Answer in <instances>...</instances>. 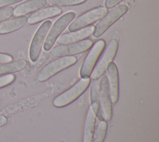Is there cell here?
<instances>
[{"instance_id": "14", "label": "cell", "mask_w": 159, "mask_h": 142, "mask_svg": "<svg viewBox=\"0 0 159 142\" xmlns=\"http://www.w3.org/2000/svg\"><path fill=\"white\" fill-rule=\"evenodd\" d=\"M62 12L61 9L56 6H49L32 14L28 18L29 24H37L44 19L58 16Z\"/></svg>"}, {"instance_id": "21", "label": "cell", "mask_w": 159, "mask_h": 142, "mask_svg": "<svg viewBox=\"0 0 159 142\" xmlns=\"http://www.w3.org/2000/svg\"><path fill=\"white\" fill-rule=\"evenodd\" d=\"M14 8L12 7H7L0 9V22L7 19L13 15Z\"/></svg>"}, {"instance_id": "4", "label": "cell", "mask_w": 159, "mask_h": 142, "mask_svg": "<svg viewBox=\"0 0 159 142\" xmlns=\"http://www.w3.org/2000/svg\"><path fill=\"white\" fill-rule=\"evenodd\" d=\"M107 13V9L102 6L96 7L78 16L68 26L70 32L83 29L102 18Z\"/></svg>"}, {"instance_id": "17", "label": "cell", "mask_w": 159, "mask_h": 142, "mask_svg": "<svg viewBox=\"0 0 159 142\" xmlns=\"http://www.w3.org/2000/svg\"><path fill=\"white\" fill-rule=\"evenodd\" d=\"M91 107L99 120H102L99 110V80H94L90 91Z\"/></svg>"}, {"instance_id": "5", "label": "cell", "mask_w": 159, "mask_h": 142, "mask_svg": "<svg viewBox=\"0 0 159 142\" xmlns=\"http://www.w3.org/2000/svg\"><path fill=\"white\" fill-rule=\"evenodd\" d=\"M128 11L126 5L117 6L107 13L96 25L93 31V36L99 37L102 35L114 22L124 16Z\"/></svg>"}, {"instance_id": "10", "label": "cell", "mask_w": 159, "mask_h": 142, "mask_svg": "<svg viewBox=\"0 0 159 142\" xmlns=\"http://www.w3.org/2000/svg\"><path fill=\"white\" fill-rule=\"evenodd\" d=\"M99 110L102 120L108 121L112 118V103L110 98L107 77H102L99 81Z\"/></svg>"}, {"instance_id": "7", "label": "cell", "mask_w": 159, "mask_h": 142, "mask_svg": "<svg viewBox=\"0 0 159 142\" xmlns=\"http://www.w3.org/2000/svg\"><path fill=\"white\" fill-rule=\"evenodd\" d=\"M105 45L106 42L102 39L98 40L93 45L81 65L80 72L81 78L89 77L91 75L94 65L102 52Z\"/></svg>"}, {"instance_id": "3", "label": "cell", "mask_w": 159, "mask_h": 142, "mask_svg": "<svg viewBox=\"0 0 159 142\" xmlns=\"http://www.w3.org/2000/svg\"><path fill=\"white\" fill-rule=\"evenodd\" d=\"M75 16V12H68L61 16L55 21L45 37L43 43V49L45 50L48 51L52 47L59 36L73 21Z\"/></svg>"}, {"instance_id": "15", "label": "cell", "mask_w": 159, "mask_h": 142, "mask_svg": "<svg viewBox=\"0 0 159 142\" xmlns=\"http://www.w3.org/2000/svg\"><path fill=\"white\" fill-rule=\"evenodd\" d=\"M28 18L22 16L2 22L0 23V34L10 33L20 29L26 24Z\"/></svg>"}, {"instance_id": "12", "label": "cell", "mask_w": 159, "mask_h": 142, "mask_svg": "<svg viewBox=\"0 0 159 142\" xmlns=\"http://www.w3.org/2000/svg\"><path fill=\"white\" fill-rule=\"evenodd\" d=\"M94 26H89L83 29L61 34L57 40L58 44H68L77 42L90 36L94 31Z\"/></svg>"}, {"instance_id": "23", "label": "cell", "mask_w": 159, "mask_h": 142, "mask_svg": "<svg viewBox=\"0 0 159 142\" xmlns=\"http://www.w3.org/2000/svg\"><path fill=\"white\" fill-rule=\"evenodd\" d=\"M123 0H106L104 2V6L106 9H111L117 5Z\"/></svg>"}, {"instance_id": "22", "label": "cell", "mask_w": 159, "mask_h": 142, "mask_svg": "<svg viewBox=\"0 0 159 142\" xmlns=\"http://www.w3.org/2000/svg\"><path fill=\"white\" fill-rule=\"evenodd\" d=\"M15 76L13 74H8L0 77V88L7 86L14 82Z\"/></svg>"}, {"instance_id": "11", "label": "cell", "mask_w": 159, "mask_h": 142, "mask_svg": "<svg viewBox=\"0 0 159 142\" xmlns=\"http://www.w3.org/2000/svg\"><path fill=\"white\" fill-rule=\"evenodd\" d=\"M107 82L111 103H116L119 98V74L116 65L111 62L107 68Z\"/></svg>"}, {"instance_id": "26", "label": "cell", "mask_w": 159, "mask_h": 142, "mask_svg": "<svg viewBox=\"0 0 159 142\" xmlns=\"http://www.w3.org/2000/svg\"><path fill=\"white\" fill-rule=\"evenodd\" d=\"M6 123H7V118L3 115H0V127L4 126Z\"/></svg>"}, {"instance_id": "8", "label": "cell", "mask_w": 159, "mask_h": 142, "mask_svg": "<svg viewBox=\"0 0 159 142\" xmlns=\"http://www.w3.org/2000/svg\"><path fill=\"white\" fill-rule=\"evenodd\" d=\"M51 26L52 22L50 20L45 21L40 25L34 34L29 49V57L32 62H35L39 59L42 45Z\"/></svg>"}, {"instance_id": "16", "label": "cell", "mask_w": 159, "mask_h": 142, "mask_svg": "<svg viewBox=\"0 0 159 142\" xmlns=\"http://www.w3.org/2000/svg\"><path fill=\"white\" fill-rule=\"evenodd\" d=\"M96 115L90 106L88 108L83 132V142H91L93 139V133L95 128L96 123Z\"/></svg>"}, {"instance_id": "9", "label": "cell", "mask_w": 159, "mask_h": 142, "mask_svg": "<svg viewBox=\"0 0 159 142\" xmlns=\"http://www.w3.org/2000/svg\"><path fill=\"white\" fill-rule=\"evenodd\" d=\"M117 49L118 41L116 39L111 40L101 60L92 71L91 74L92 79L96 80L104 74L109 64L112 62L114 59Z\"/></svg>"}, {"instance_id": "24", "label": "cell", "mask_w": 159, "mask_h": 142, "mask_svg": "<svg viewBox=\"0 0 159 142\" xmlns=\"http://www.w3.org/2000/svg\"><path fill=\"white\" fill-rule=\"evenodd\" d=\"M22 1L23 0H0V8L6 6L18 3Z\"/></svg>"}, {"instance_id": "1", "label": "cell", "mask_w": 159, "mask_h": 142, "mask_svg": "<svg viewBox=\"0 0 159 142\" xmlns=\"http://www.w3.org/2000/svg\"><path fill=\"white\" fill-rule=\"evenodd\" d=\"M89 83V77L81 78L69 89L55 98L53 100V105L58 108L67 106L81 95L88 88Z\"/></svg>"}, {"instance_id": "18", "label": "cell", "mask_w": 159, "mask_h": 142, "mask_svg": "<svg viewBox=\"0 0 159 142\" xmlns=\"http://www.w3.org/2000/svg\"><path fill=\"white\" fill-rule=\"evenodd\" d=\"M27 65L26 60L19 59L5 64H0V75L19 72Z\"/></svg>"}, {"instance_id": "6", "label": "cell", "mask_w": 159, "mask_h": 142, "mask_svg": "<svg viewBox=\"0 0 159 142\" xmlns=\"http://www.w3.org/2000/svg\"><path fill=\"white\" fill-rule=\"evenodd\" d=\"M93 44V42L91 40L86 39L75 43L58 45L51 50L50 54L56 57L76 55L87 51L92 47Z\"/></svg>"}, {"instance_id": "2", "label": "cell", "mask_w": 159, "mask_h": 142, "mask_svg": "<svg viewBox=\"0 0 159 142\" xmlns=\"http://www.w3.org/2000/svg\"><path fill=\"white\" fill-rule=\"evenodd\" d=\"M76 62L77 59L74 56L61 57L45 65L37 73V79L39 82L45 81Z\"/></svg>"}, {"instance_id": "19", "label": "cell", "mask_w": 159, "mask_h": 142, "mask_svg": "<svg viewBox=\"0 0 159 142\" xmlns=\"http://www.w3.org/2000/svg\"><path fill=\"white\" fill-rule=\"evenodd\" d=\"M107 128V122L103 120L98 119L91 142H103L106 135Z\"/></svg>"}, {"instance_id": "13", "label": "cell", "mask_w": 159, "mask_h": 142, "mask_svg": "<svg viewBox=\"0 0 159 142\" xmlns=\"http://www.w3.org/2000/svg\"><path fill=\"white\" fill-rule=\"evenodd\" d=\"M47 0H29L14 9L13 15L16 17L22 16L40 9L47 4Z\"/></svg>"}, {"instance_id": "20", "label": "cell", "mask_w": 159, "mask_h": 142, "mask_svg": "<svg viewBox=\"0 0 159 142\" xmlns=\"http://www.w3.org/2000/svg\"><path fill=\"white\" fill-rule=\"evenodd\" d=\"M86 0H48L49 3L57 6H70L81 4Z\"/></svg>"}, {"instance_id": "25", "label": "cell", "mask_w": 159, "mask_h": 142, "mask_svg": "<svg viewBox=\"0 0 159 142\" xmlns=\"http://www.w3.org/2000/svg\"><path fill=\"white\" fill-rule=\"evenodd\" d=\"M13 60V57L7 54L0 53V63L9 62Z\"/></svg>"}]
</instances>
